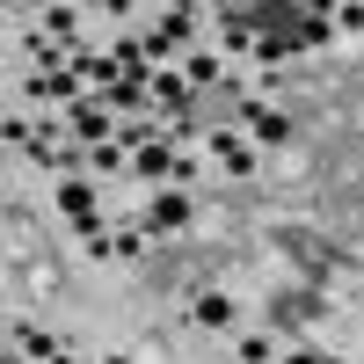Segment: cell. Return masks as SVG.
Here are the masks:
<instances>
[{
	"label": "cell",
	"mask_w": 364,
	"mask_h": 364,
	"mask_svg": "<svg viewBox=\"0 0 364 364\" xmlns=\"http://www.w3.org/2000/svg\"><path fill=\"white\" fill-rule=\"evenodd\" d=\"M66 132H73L80 146H109L117 109H109V102H73V109H66Z\"/></svg>",
	"instance_id": "1"
},
{
	"label": "cell",
	"mask_w": 364,
	"mask_h": 364,
	"mask_svg": "<svg viewBox=\"0 0 364 364\" xmlns=\"http://www.w3.org/2000/svg\"><path fill=\"white\" fill-rule=\"evenodd\" d=\"M58 211H66L80 233H102L95 226V190H87V182H58Z\"/></svg>",
	"instance_id": "2"
},
{
	"label": "cell",
	"mask_w": 364,
	"mask_h": 364,
	"mask_svg": "<svg viewBox=\"0 0 364 364\" xmlns=\"http://www.w3.org/2000/svg\"><path fill=\"white\" fill-rule=\"evenodd\" d=\"M146 226H154V233H182V226H190V197H182V190H161L154 211H146Z\"/></svg>",
	"instance_id": "3"
},
{
	"label": "cell",
	"mask_w": 364,
	"mask_h": 364,
	"mask_svg": "<svg viewBox=\"0 0 364 364\" xmlns=\"http://www.w3.org/2000/svg\"><path fill=\"white\" fill-rule=\"evenodd\" d=\"M146 95H154V73H124V80H117V87H109V109H117V117H124V109H139Z\"/></svg>",
	"instance_id": "4"
},
{
	"label": "cell",
	"mask_w": 364,
	"mask_h": 364,
	"mask_svg": "<svg viewBox=\"0 0 364 364\" xmlns=\"http://www.w3.org/2000/svg\"><path fill=\"white\" fill-rule=\"evenodd\" d=\"M211 146H219V161H226V175H255V154L240 146L233 132H211Z\"/></svg>",
	"instance_id": "5"
},
{
	"label": "cell",
	"mask_w": 364,
	"mask_h": 364,
	"mask_svg": "<svg viewBox=\"0 0 364 364\" xmlns=\"http://www.w3.org/2000/svg\"><path fill=\"white\" fill-rule=\"evenodd\" d=\"M154 102L175 109V117H190V109H182V102H190V80H182V73H154Z\"/></svg>",
	"instance_id": "6"
},
{
	"label": "cell",
	"mask_w": 364,
	"mask_h": 364,
	"mask_svg": "<svg viewBox=\"0 0 364 364\" xmlns=\"http://www.w3.org/2000/svg\"><path fill=\"white\" fill-rule=\"evenodd\" d=\"M44 37L51 44H80V8H51L44 15Z\"/></svg>",
	"instance_id": "7"
},
{
	"label": "cell",
	"mask_w": 364,
	"mask_h": 364,
	"mask_svg": "<svg viewBox=\"0 0 364 364\" xmlns=\"http://www.w3.org/2000/svg\"><path fill=\"white\" fill-rule=\"evenodd\" d=\"M15 350H29L37 364H66V357H58V343L44 336V328H15Z\"/></svg>",
	"instance_id": "8"
},
{
	"label": "cell",
	"mask_w": 364,
	"mask_h": 364,
	"mask_svg": "<svg viewBox=\"0 0 364 364\" xmlns=\"http://www.w3.org/2000/svg\"><path fill=\"white\" fill-rule=\"evenodd\" d=\"M182 80H190V87H211V80H219V58H211V51H182Z\"/></svg>",
	"instance_id": "9"
},
{
	"label": "cell",
	"mask_w": 364,
	"mask_h": 364,
	"mask_svg": "<svg viewBox=\"0 0 364 364\" xmlns=\"http://www.w3.org/2000/svg\"><path fill=\"white\" fill-rule=\"evenodd\" d=\"M132 161H139V175H175V154H168L161 139H146V146H139Z\"/></svg>",
	"instance_id": "10"
},
{
	"label": "cell",
	"mask_w": 364,
	"mask_h": 364,
	"mask_svg": "<svg viewBox=\"0 0 364 364\" xmlns=\"http://www.w3.org/2000/svg\"><path fill=\"white\" fill-rule=\"evenodd\" d=\"M248 124H255V139H269V146H277V139H291V124H284L277 109H255V102H248Z\"/></svg>",
	"instance_id": "11"
},
{
	"label": "cell",
	"mask_w": 364,
	"mask_h": 364,
	"mask_svg": "<svg viewBox=\"0 0 364 364\" xmlns=\"http://www.w3.org/2000/svg\"><path fill=\"white\" fill-rule=\"evenodd\" d=\"M197 321H204V328H226V321H233V299H226V291H204V299H197Z\"/></svg>",
	"instance_id": "12"
},
{
	"label": "cell",
	"mask_w": 364,
	"mask_h": 364,
	"mask_svg": "<svg viewBox=\"0 0 364 364\" xmlns=\"http://www.w3.org/2000/svg\"><path fill=\"white\" fill-rule=\"evenodd\" d=\"M233 357H240V364H269V357H277V343H269V336H248Z\"/></svg>",
	"instance_id": "13"
},
{
	"label": "cell",
	"mask_w": 364,
	"mask_h": 364,
	"mask_svg": "<svg viewBox=\"0 0 364 364\" xmlns=\"http://www.w3.org/2000/svg\"><path fill=\"white\" fill-rule=\"evenodd\" d=\"M190 29H197V22H190V8H168V22H161V37H175V44H190Z\"/></svg>",
	"instance_id": "14"
},
{
	"label": "cell",
	"mask_w": 364,
	"mask_h": 364,
	"mask_svg": "<svg viewBox=\"0 0 364 364\" xmlns=\"http://www.w3.org/2000/svg\"><path fill=\"white\" fill-rule=\"evenodd\" d=\"M343 29H364V0H343Z\"/></svg>",
	"instance_id": "15"
},
{
	"label": "cell",
	"mask_w": 364,
	"mask_h": 364,
	"mask_svg": "<svg viewBox=\"0 0 364 364\" xmlns=\"http://www.w3.org/2000/svg\"><path fill=\"white\" fill-rule=\"evenodd\" d=\"M284 364H328V357H321V350H291Z\"/></svg>",
	"instance_id": "16"
},
{
	"label": "cell",
	"mask_w": 364,
	"mask_h": 364,
	"mask_svg": "<svg viewBox=\"0 0 364 364\" xmlns=\"http://www.w3.org/2000/svg\"><path fill=\"white\" fill-rule=\"evenodd\" d=\"M95 15H132V0H102V8Z\"/></svg>",
	"instance_id": "17"
},
{
	"label": "cell",
	"mask_w": 364,
	"mask_h": 364,
	"mask_svg": "<svg viewBox=\"0 0 364 364\" xmlns=\"http://www.w3.org/2000/svg\"><path fill=\"white\" fill-rule=\"evenodd\" d=\"M321 8H328V0H321ZM336 8H343V0H336Z\"/></svg>",
	"instance_id": "18"
}]
</instances>
